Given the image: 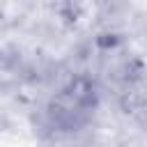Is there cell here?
Listing matches in <instances>:
<instances>
[{"instance_id": "1", "label": "cell", "mask_w": 147, "mask_h": 147, "mask_svg": "<svg viewBox=\"0 0 147 147\" xmlns=\"http://www.w3.org/2000/svg\"><path fill=\"white\" fill-rule=\"evenodd\" d=\"M94 87L78 78V80H71L53 101V108H51V115H53V122L55 124H62L67 129L71 126H78L94 108Z\"/></svg>"}]
</instances>
